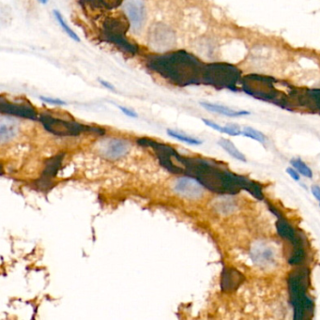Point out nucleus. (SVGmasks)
I'll list each match as a JSON object with an SVG mask.
<instances>
[{"mask_svg":"<svg viewBox=\"0 0 320 320\" xmlns=\"http://www.w3.org/2000/svg\"></svg>","mask_w":320,"mask_h":320,"instance_id":"c756f323","label":"nucleus"},{"mask_svg":"<svg viewBox=\"0 0 320 320\" xmlns=\"http://www.w3.org/2000/svg\"><path fill=\"white\" fill-rule=\"evenodd\" d=\"M53 13H54V16H55V18L57 20L58 25H59V26L62 28V29L65 31V33H66L67 35H68L70 38L73 39L74 40H76V41H78V42H79V41L81 40H80V37L76 34V31H74L73 29H72V28L67 24L66 21L64 19V17H63L62 14H61V12H60L59 10H53Z\"/></svg>","mask_w":320,"mask_h":320,"instance_id":"dca6fc26","label":"nucleus"},{"mask_svg":"<svg viewBox=\"0 0 320 320\" xmlns=\"http://www.w3.org/2000/svg\"><path fill=\"white\" fill-rule=\"evenodd\" d=\"M0 112L2 115L26 119L30 120H38L39 115L31 104L26 103H13L7 101L3 97L0 98Z\"/></svg>","mask_w":320,"mask_h":320,"instance_id":"0eeeda50","label":"nucleus"},{"mask_svg":"<svg viewBox=\"0 0 320 320\" xmlns=\"http://www.w3.org/2000/svg\"><path fill=\"white\" fill-rule=\"evenodd\" d=\"M174 190L180 196L189 199H198L204 195V186L198 179L188 176L177 179Z\"/></svg>","mask_w":320,"mask_h":320,"instance_id":"1a4fd4ad","label":"nucleus"},{"mask_svg":"<svg viewBox=\"0 0 320 320\" xmlns=\"http://www.w3.org/2000/svg\"><path fill=\"white\" fill-rule=\"evenodd\" d=\"M311 192L313 196L317 198V200L320 203V187L319 185H313L311 187Z\"/></svg>","mask_w":320,"mask_h":320,"instance_id":"cd10ccee","label":"nucleus"},{"mask_svg":"<svg viewBox=\"0 0 320 320\" xmlns=\"http://www.w3.org/2000/svg\"><path fill=\"white\" fill-rule=\"evenodd\" d=\"M64 158V153H58L56 156L51 157L45 161V168L37 180V186L40 190H47L52 186L53 179L57 176V172L61 166L62 160Z\"/></svg>","mask_w":320,"mask_h":320,"instance_id":"9b49d317","label":"nucleus"},{"mask_svg":"<svg viewBox=\"0 0 320 320\" xmlns=\"http://www.w3.org/2000/svg\"><path fill=\"white\" fill-rule=\"evenodd\" d=\"M99 82H100V84L103 85L104 87H105L106 89L111 90V91H116V87H115V85H114L113 84H111V83H109L108 81L104 80V79H99Z\"/></svg>","mask_w":320,"mask_h":320,"instance_id":"bb28decb","label":"nucleus"},{"mask_svg":"<svg viewBox=\"0 0 320 320\" xmlns=\"http://www.w3.org/2000/svg\"><path fill=\"white\" fill-rule=\"evenodd\" d=\"M124 0H82L83 4L92 10H112L119 8Z\"/></svg>","mask_w":320,"mask_h":320,"instance_id":"4468645a","label":"nucleus"},{"mask_svg":"<svg viewBox=\"0 0 320 320\" xmlns=\"http://www.w3.org/2000/svg\"><path fill=\"white\" fill-rule=\"evenodd\" d=\"M130 151L129 142L124 139H108L100 146V153L109 160H119L124 157Z\"/></svg>","mask_w":320,"mask_h":320,"instance_id":"9d476101","label":"nucleus"},{"mask_svg":"<svg viewBox=\"0 0 320 320\" xmlns=\"http://www.w3.org/2000/svg\"><path fill=\"white\" fill-rule=\"evenodd\" d=\"M167 134L171 136L172 138H175V139H177L179 141L184 142V143L192 145V146H199V145H201L203 143L199 139L191 137L188 135H185L182 132H177V131H174V130H171V129L167 130Z\"/></svg>","mask_w":320,"mask_h":320,"instance_id":"6ab92c4d","label":"nucleus"},{"mask_svg":"<svg viewBox=\"0 0 320 320\" xmlns=\"http://www.w3.org/2000/svg\"><path fill=\"white\" fill-rule=\"evenodd\" d=\"M40 100L42 101L45 104H52V105L62 106V105H66L67 104L66 102L63 101V100H61V99L51 98V97H46V96H40Z\"/></svg>","mask_w":320,"mask_h":320,"instance_id":"b1692460","label":"nucleus"},{"mask_svg":"<svg viewBox=\"0 0 320 320\" xmlns=\"http://www.w3.org/2000/svg\"><path fill=\"white\" fill-rule=\"evenodd\" d=\"M205 66L198 57L185 50L151 55L147 58V67L151 71L180 87L202 84Z\"/></svg>","mask_w":320,"mask_h":320,"instance_id":"f257e3e1","label":"nucleus"},{"mask_svg":"<svg viewBox=\"0 0 320 320\" xmlns=\"http://www.w3.org/2000/svg\"><path fill=\"white\" fill-rule=\"evenodd\" d=\"M240 85L245 93L258 100L271 102L282 107L287 104L285 94L280 89L283 84L282 82H278L272 76H246L241 79Z\"/></svg>","mask_w":320,"mask_h":320,"instance_id":"f03ea898","label":"nucleus"},{"mask_svg":"<svg viewBox=\"0 0 320 320\" xmlns=\"http://www.w3.org/2000/svg\"><path fill=\"white\" fill-rule=\"evenodd\" d=\"M39 120L48 132L57 136H78L82 133L105 134V131L100 127L85 125L76 120L59 119L48 113L40 114Z\"/></svg>","mask_w":320,"mask_h":320,"instance_id":"39448f33","label":"nucleus"},{"mask_svg":"<svg viewBox=\"0 0 320 320\" xmlns=\"http://www.w3.org/2000/svg\"><path fill=\"white\" fill-rule=\"evenodd\" d=\"M200 105L205 108L207 111L212 112V113L220 114L226 117L229 118H238V117H242V116H248L250 115L249 111L245 110H234L231 109L225 105L221 104H211V103H206V102H201Z\"/></svg>","mask_w":320,"mask_h":320,"instance_id":"ddd939ff","label":"nucleus"},{"mask_svg":"<svg viewBox=\"0 0 320 320\" xmlns=\"http://www.w3.org/2000/svg\"><path fill=\"white\" fill-rule=\"evenodd\" d=\"M218 144L231 157L235 158L238 160H240L242 162H246L247 161V159H246L244 154L237 149V147L234 145L233 142H231L230 140H228V139H226V138H222L220 141L218 142Z\"/></svg>","mask_w":320,"mask_h":320,"instance_id":"2eb2a0df","label":"nucleus"},{"mask_svg":"<svg viewBox=\"0 0 320 320\" xmlns=\"http://www.w3.org/2000/svg\"><path fill=\"white\" fill-rule=\"evenodd\" d=\"M258 250L261 252L260 253V258H258L255 261H259V260H260V262H267V261L269 262V261H271L272 256H273V251L270 248L261 247V248H258Z\"/></svg>","mask_w":320,"mask_h":320,"instance_id":"5701e85b","label":"nucleus"},{"mask_svg":"<svg viewBox=\"0 0 320 320\" xmlns=\"http://www.w3.org/2000/svg\"><path fill=\"white\" fill-rule=\"evenodd\" d=\"M118 107H119V109H120V111H121L125 116H127V117H129V118L136 119V118L138 117V115L135 113L134 111H132V110L129 109V108H127V107H124V106H121V105H118Z\"/></svg>","mask_w":320,"mask_h":320,"instance_id":"393cba45","label":"nucleus"},{"mask_svg":"<svg viewBox=\"0 0 320 320\" xmlns=\"http://www.w3.org/2000/svg\"><path fill=\"white\" fill-rule=\"evenodd\" d=\"M290 163L295 169L297 170L302 176H304L305 178H308V179L313 178V172H312L310 167L300 158L292 159L290 160Z\"/></svg>","mask_w":320,"mask_h":320,"instance_id":"aec40b11","label":"nucleus"},{"mask_svg":"<svg viewBox=\"0 0 320 320\" xmlns=\"http://www.w3.org/2000/svg\"><path fill=\"white\" fill-rule=\"evenodd\" d=\"M286 173L291 177L292 179H294L295 181H300V173L295 169L294 167H287L286 168Z\"/></svg>","mask_w":320,"mask_h":320,"instance_id":"a878e982","label":"nucleus"},{"mask_svg":"<svg viewBox=\"0 0 320 320\" xmlns=\"http://www.w3.org/2000/svg\"><path fill=\"white\" fill-rule=\"evenodd\" d=\"M124 10L132 29L134 31H139L146 20L145 0H127L124 5Z\"/></svg>","mask_w":320,"mask_h":320,"instance_id":"6e6552de","label":"nucleus"},{"mask_svg":"<svg viewBox=\"0 0 320 320\" xmlns=\"http://www.w3.org/2000/svg\"><path fill=\"white\" fill-rule=\"evenodd\" d=\"M19 130V125L18 122L10 118V116L8 117H4L1 119L0 121V140L1 143H5L8 142L10 139H12L13 137H15V135L17 134Z\"/></svg>","mask_w":320,"mask_h":320,"instance_id":"f8f14e48","label":"nucleus"},{"mask_svg":"<svg viewBox=\"0 0 320 320\" xmlns=\"http://www.w3.org/2000/svg\"><path fill=\"white\" fill-rule=\"evenodd\" d=\"M242 135H244L245 137L254 139L255 141L262 143V144H264L266 141V136L262 132L255 130L254 128H251V127H245L242 131Z\"/></svg>","mask_w":320,"mask_h":320,"instance_id":"412c9836","label":"nucleus"},{"mask_svg":"<svg viewBox=\"0 0 320 320\" xmlns=\"http://www.w3.org/2000/svg\"><path fill=\"white\" fill-rule=\"evenodd\" d=\"M38 1L40 4H46L48 2V0H38Z\"/></svg>","mask_w":320,"mask_h":320,"instance_id":"c85d7f7f","label":"nucleus"},{"mask_svg":"<svg viewBox=\"0 0 320 320\" xmlns=\"http://www.w3.org/2000/svg\"><path fill=\"white\" fill-rule=\"evenodd\" d=\"M130 25V21L123 15L108 16L103 24L101 37L105 41L120 48L124 53L136 55L138 46L131 42L126 36Z\"/></svg>","mask_w":320,"mask_h":320,"instance_id":"20e7f679","label":"nucleus"},{"mask_svg":"<svg viewBox=\"0 0 320 320\" xmlns=\"http://www.w3.org/2000/svg\"><path fill=\"white\" fill-rule=\"evenodd\" d=\"M300 275L301 274L296 273V275L291 276L289 280L292 303L295 310V320H301L304 318V312L312 306V301L305 294V278Z\"/></svg>","mask_w":320,"mask_h":320,"instance_id":"423d86ee","label":"nucleus"},{"mask_svg":"<svg viewBox=\"0 0 320 320\" xmlns=\"http://www.w3.org/2000/svg\"><path fill=\"white\" fill-rule=\"evenodd\" d=\"M306 106H313L320 113V88L309 89L306 92Z\"/></svg>","mask_w":320,"mask_h":320,"instance_id":"f3484780","label":"nucleus"},{"mask_svg":"<svg viewBox=\"0 0 320 320\" xmlns=\"http://www.w3.org/2000/svg\"><path fill=\"white\" fill-rule=\"evenodd\" d=\"M277 229H278L279 235L282 237V238L287 239V240H289L291 241L296 240L294 229L286 222H284L283 220H280V221L277 222Z\"/></svg>","mask_w":320,"mask_h":320,"instance_id":"a211bd4d","label":"nucleus"},{"mask_svg":"<svg viewBox=\"0 0 320 320\" xmlns=\"http://www.w3.org/2000/svg\"><path fill=\"white\" fill-rule=\"evenodd\" d=\"M222 133H226L230 136H239V135L242 134V131L237 125H226V126H224Z\"/></svg>","mask_w":320,"mask_h":320,"instance_id":"4be33fe9","label":"nucleus"},{"mask_svg":"<svg viewBox=\"0 0 320 320\" xmlns=\"http://www.w3.org/2000/svg\"><path fill=\"white\" fill-rule=\"evenodd\" d=\"M241 83V71L228 63H209L206 64L203 76V85H210L217 89L238 90L237 85Z\"/></svg>","mask_w":320,"mask_h":320,"instance_id":"7ed1b4c3","label":"nucleus"}]
</instances>
